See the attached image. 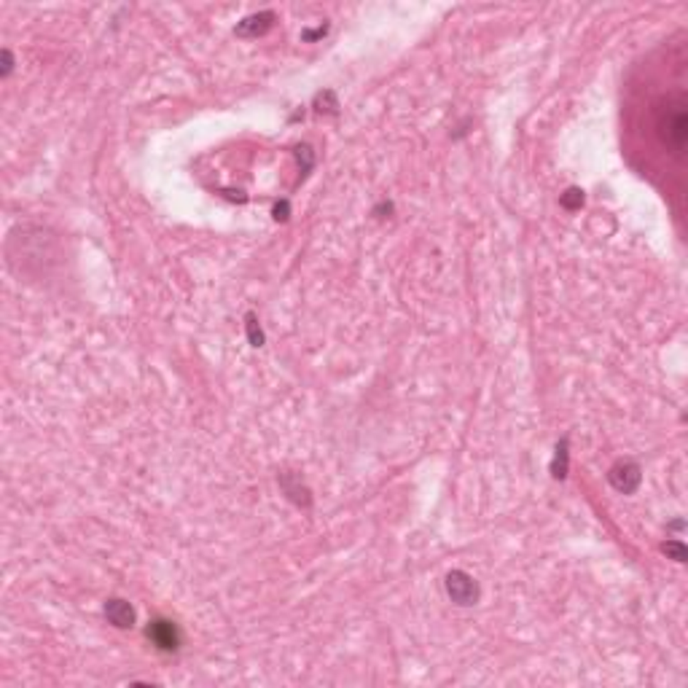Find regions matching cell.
Listing matches in <instances>:
<instances>
[{"label":"cell","instance_id":"obj_1","mask_svg":"<svg viewBox=\"0 0 688 688\" xmlns=\"http://www.w3.org/2000/svg\"><path fill=\"white\" fill-rule=\"evenodd\" d=\"M656 129L662 143L672 154H683L688 140V113H686V95H667V100L659 102L656 110Z\"/></svg>","mask_w":688,"mask_h":688},{"label":"cell","instance_id":"obj_2","mask_svg":"<svg viewBox=\"0 0 688 688\" xmlns=\"http://www.w3.org/2000/svg\"><path fill=\"white\" fill-rule=\"evenodd\" d=\"M447 594L452 603L468 608V605L479 603V594L482 592H479V583H476L473 576H468L465 570H452L447 576Z\"/></svg>","mask_w":688,"mask_h":688},{"label":"cell","instance_id":"obj_3","mask_svg":"<svg viewBox=\"0 0 688 688\" xmlns=\"http://www.w3.org/2000/svg\"><path fill=\"white\" fill-rule=\"evenodd\" d=\"M608 482L613 484V489H618V492L632 495V492H635V489L640 487V482H642L640 465H637V462H632V460H618L616 465L610 468V473H608Z\"/></svg>","mask_w":688,"mask_h":688},{"label":"cell","instance_id":"obj_4","mask_svg":"<svg viewBox=\"0 0 688 688\" xmlns=\"http://www.w3.org/2000/svg\"><path fill=\"white\" fill-rule=\"evenodd\" d=\"M145 635L159 651H178L181 648V629L167 618H154L145 629Z\"/></svg>","mask_w":688,"mask_h":688},{"label":"cell","instance_id":"obj_5","mask_svg":"<svg viewBox=\"0 0 688 688\" xmlns=\"http://www.w3.org/2000/svg\"><path fill=\"white\" fill-rule=\"evenodd\" d=\"M272 24H275V14H272V11H258V14L245 16L242 22H237L234 33H237V36H242V38H258V36H264V33H269V30H272Z\"/></svg>","mask_w":688,"mask_h":688},{"label":"cell","instance_id":"obj_6","mask_svg":"<svg viewBox=\"0 0 688 688\" xmlns=\"http://www.w3.org/2000/svg\"><path fill=\"white\" fill-rule=\"evenodd\" d=\"M105 618H108L113 627L129 629L134 624V608L127 603V600L113 597V600H108V603H105Z\"/></svg>","mask_w":688,"mask_h":688},{"label":"cell","instance_id":"obj_7","mask_svg":"<svg viewBox=\"0 0 688 688\" xmlns=\"http://www.w3.org/2000/svg\"><path fill=\"white\" fill-rule=\"evenodd\" d=\"M280 487H282V492H285L293 503H299V506H309V503H312L309 489H307L304 484H299V479H296L293 473H282V476H280Z\"/></svg>","mask_w":688,"mask_h":688},{"label":"cell","instance_id":"obj_8","mask_svg":"<svg viewBox=\"0 0 688 688\" xmlns=\"http://www.w3.org/2000/svg\"><path fill=\"white\" fill-rule=\"evenodd\" d=\"M551 473H554V479H565V476H568V438H562V441L556 444Z\"/></svg>","mask_w":688,"mask_h":688},{"label":"cell","instance_id":"obj_9","mask_svg":"<svg viewBox=\"0 0 688 688\" xmlns=\"http://www.w3.org/2000/svg\"><path fill=\"white\" fill-rule=\"evenodd\" d=\"M559 202H562L565 210H581V207H583V191H581V189H568V191L562 194Z\"/></svg>","mask_w":688,"mask_h":688},{"label":"cell","instance_id":"obj_10","mask_svg":"<svg viewBox=\"0 0 688 688\" xmlns=\"http://www.w3.org/2000/svg\"><path fill=\"white\" fill-rule=\"evenodd\" d=\"M248 339H250L253 347H261V344H264V331H261V326H258L255 314H248Z\"/></svg>","mask_w":688,"mask_h":688},{"label":"cell","instance_id":"obj_11","mask_svg":"<svg viewBox=\"0 0 688 688\" xmlns=\"http://www.w3.org/2000/svg\"><path fill=\"white\" fill-rule=\"evenodd\" d=\"M662 551L670 554L672 559H677V562H686V546L680 544V541H667V544L662 546Z\"/></svg>","mask_w":688,"mask_h":688},{"label":"cell","instance_id":"obj_12","mask_svg":"<svg viewBox=\"0 0 688 688\" xmlns=\"http://www.w3.org/2000/svg\"><path fill=\"white\" fill-rule=\"evenodd\" d=\"M326 33H328V24H320L317 30H307L302 38H304V41H314V38H323Z\"/></svg>","mask_w":688,"mask_h":688},{"label":"cell","instance_id":"obj_13","mask_svg":"<svg viewBox=\"0 0 688 688\" xmlns=\"http://www.w3.org/2000/svg\"><path fill=\"white\" fill-rule=\"evenodd\" d=\"M11 70H14L11 51H9V48H3V75H11Z\"/></svg>","mask_w":688,"mask_h":688}]
</instances>
